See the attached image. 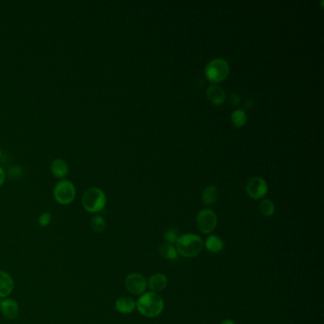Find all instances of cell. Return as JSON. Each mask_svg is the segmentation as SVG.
<instances>
[{"label": "cell", "instance_id": "6da1fadb", "mask_svg": "<svg viewBox=\"0 0 324 324\" xmlns=\"http://www.w3.org/2000/svg\"><path fill=\"white\" fill-rule=\"evenodd\" d=\"M165 308V302L163 298L153 292H148L141 295L136 302V309L143 317L153 318L160 316Z\"/></svg>", "mask_w": 324, "mask_h": 324}, {"label": "cell", "instance_id": "7a4b0ae2", "mask_svg": "<svg viewBox=\"0 0 324 324\" xmlns=\"http://www.w3.org/2000/svg\"><path fill=\"white\" fill-rule=\"evenodd\" d=\"M175 247L179 255L184 258H195L204 249V241L196 234H184L178 238Z\"/></svg>", "mask_w": 324, "mask_h": 324}, {"label": "cell", "instance_id": "3957f363", "mask_svg": "<svg viewBox=\"0 0 324 324\" xmlns=\"http://www.w3.org/2000/svg\"><path fill=\"white\" fill-rule=\"evenodd\" d=\"M106 204V198L102 189L91 188L87 189L82 197V205L90 213L102 211Z\"/></svg>", "mask_w": 324, "mask_h": 324}, {"label": "cell", "instance_id": "277c9868", "mask_svg": "<svg viewBox=\"0 0 324 324\" xmlns=\"http://www.w3.org/2000/svg\"><path fill=\"white\" fill-rule=\"evenodd\" d=\"M230 68L228 63L223 58H215L207 63L204 68V76L211 83H219L226 80Z\"/></svg>", "mask_w": 324, "mask_h": 324}, {"label": "cell", "instance_id": "5b68a950", "mask_svg": "<svg viewBox=\"0 0 324 324\" xmlns=\"http://www.w3.org/2000/svg\"><path fill=\"white\" fill-rule=\"evenodd\" d=\"M75 185L68 180H62L56 184L53 189V195L56 202L60 204H68L73 203L76 198Z\"/></svg>", "mask_w": 324, "mask_h": 324}, {"label": "cell", "instance_id": "8992f818", "mask_svg": "<svg viewBox=\"0 0 324 324\" xmlns=\"http://www.w3.org/2000/svg\"><path fill=\"white\" fill-rule=\"evenodd\" d=\"M217 222L218 219L216 213L208 208L201 210L197 215V227L202 233H212L217 226Z\"/></svg>", "mask_w": 324, "mask_h": 324}, {"label": "cell", "instance_id": "52a82bcc", "mask_svg": "<svg viewBox=\"0 0 324 324\" xmlns=\"http://www.w3.org/2000/svg\"><path fill=\"white\" fill-rule=\"evenodd\" d=\"M148 287L146 277L139 273H131L125 279V288L128 293L134 296L143 295Z\"/></svg>", "mask_w": 324, "mask_h": 324}, {"label": "cell", "instance_id": "ba28073f", "mask_svg": "<svg viewBox=\"0 0 324 324\" xmlns=\"http://www.w3.org/2000/svg\"><path fill=\"white\" fill-rule=\"evenodd\" d=\"M245 190L250 198L254 200H260L267 194L268 187L266 182L262 177L255 176L250 178L246 183Z\"/></svg>", "mask_w": 324, "mask_h": 324}, {"label": "cell", "instance_id": "9c48e42d", "mask_svg": "<svg viewBox=\"0 0 324 324\" xmlns=\"http://www.w3.org/2000/svg\"><path fill=\"white\" fill-rule=\"evenodd\" d=\"M0 310L6 318L15 319L19 314V305L13 299H4L0 302Z\"/></svg>", "mask_w": 324, "mask_h": 324}, {"label": "cell", "instance_id": "30bf717a", "mask_svg": "<svg viewBox=\"0 0 324 324\" xmlns=\"http://www.w3.org/2000/svg\"><path fill=\"white\" fill-rule=\"evenodd\" d=\"M206 96L209 102L215 106L223 105L226 98V92L218 85H210L207 88Z\"/></svg>", "mask_w": 324, "mask_h": 324}, {"label": "cell", "instance_id": "8fae6325", "mask_svg": "<svg viewBox=\"0 0 324 324\" xmlns=\"http://www.w3.org/2000/svg\"><path fill=\"white\" fill-rule=\"evenodd\" d=\"M15 287L14 279L7 272L0 270V299H7Z\"/></svg>", "mask_w": 324, "mask_h": 324}, {"label": "cell", "instance_id": "7c38bea8", "mask_svg": "<svg viewBox=\"0 0 324 324\" xmlns=\"http://www.w3.org/2000/svg\"><path fill=\"white\" fill-rule=\"evenodd\" d=\"M167 285V278L164 274L156 273L152 275L148 280V287L150 288L151 292L157 293L164 291Z\"/></svg>", "mask_w": 324, "mask_h": 324}, {"label": "cell", "instance_id": "4fadbf2b", "mask_svg": "<svg viewBox=\"0 0 324 324\" xmlns=\"http://www.w3.org/2000/svg\"><path fill=\"white\" fill-rule=\"evenodd\" d=\"M115 309L121 314H130L136 309V302L129 297H121L115 302Z\"/></svg>", "mask_w": 324, "mask_h": 324}, {"label": "cell", "instance_id": "5bb4252c", "mask_svg": "<svg viewBox=\"0 0 324 324\" xmlns=\"http://www.w3.org/2000/svg\"><path fill=\"white\" fill-rule=\"evenodd\" d=\"M204 246L208 252L215 254V253H220L224 250L225 243L218 236L211 235L206 239V241H204Z\"/></svg>", "mask_w": 324, "mask_h": 324}, {"label": "cell", "instance_id": "9a60e30c", "mask_svg": "<svg viewBox=\"0 0 324 324\" xmlns=\"http://www.w3.org/2000/svg\"><path fill=\"white\" fill-rule=\"evenodd\" d=\"M219 192L218 189L215 187L210 186L207 187L204 189L203 193H202V201L205 205L210 206L214 204H216V202L218 201Z\"/></svg>", "mask_w": 324, "mask_h": 324}, {"label": "cell", "instance_id": "2e32d148", "mask_svg": "<svg viewBox=\"0 0 324 324\" xmlns=\"http://www.w3.org/2000/svg\"><path fill=\"white\" fill-rule=\"evenodd\" d=\"M51 169L53 175L58 178H64L68 172V165L62 159H55L52 163Z\"/></svg>", "mask_w": 324, "mask_h": 324}, {"label": "cell", "instance_id": "e0dca14e", "mask_svg": "<svg viewBox=\"0 0 324 324\" xmlns=\"http://www.w3.org/2000/svg\"><path fill=\"white\" fill-rule=\"evenodd\" d=\"M159 252L162 255L163 258H165L166 260L168 261H175L178 259V252L176 250V247L173 244H169V243H163L160 245Z\"/></svg>", "mask_w": 324, "mask_h": 324}, {"label": "cell", "instance_id": "ac0fdd59", "mask_svg": "<svg viewBox=\"0 0 324 324\" xmlns=\"http://www.w3.org/2000/svg\"><path fill=\"white\" fill-rule=\"evenodd\" d=\"M246 121H247L246 113L241 109H238V110L234 111L231 114V122L236 128L243 127L245 125Z\"/></svg>", "mask_w": 324, "mask_h": 324}, {"label": "cell", "instance_id": "d6986e66", "mask_svg": "<svg viewBox=\"0 0 324 324\" xmlns=\"http://www.w3.org/2000/svg\"><path fill=\"white\" fill-rule=\"evenodd\" d=\"M260 212L263 216L265 217H271L274 215L275 210H276V207H275V204L272 202L271 200H268V199H264L261 204H260Z\"/></svg>", "mask_w": 324, "mask_h": 324}, {"label": "cell", "instance_id": "ffe728a7", "mask_svg": "<svg viewBox=\"0 0 324 324\" xmlns=\"http://www.w3.org/2000/svg\"><path fill=\"white\" fill-rule=\"evenodd\" d=\"M106 220L100 215H95L91 220V229L95 233H102L106 229Z\"/></svg>", "mask_w": 324, "mask_h": 324}, {"label": "cell", "instance_id": "44dd1931", "mask_svg": "<svg viewBox=\"0 0 324 324\" xmlns=\"http://www.w3.org/2000/svg\"><path fill=\"white\" fill-rule=\"evenodd\" d=\"M179 230L175 227H170L168 229H166L164 233V240L166 241V243L169 244H175L176 241L179 238Z\"/></svg>", "mask_w": 324, "mask_h": 324}, {"label": "cell", "instance_id": "7402d4cb", "mask_svg": "<svg viewBox=\"0 0 324 324\" xmlns=\"http://www.w3.org/2000/svg\"><path fill=\"white\" fill-rule=\"evenodd\" d=\"M51 221H52V215L49 212H43L38 218V224L39 226L45 227L50 225Z\"/></svg>", "mask_w": 324, "mask_h": 324}, {"label": "cell", "instance_id": "603a6c76", "mask_svg": "<svg viewBox=\"0 0 324 324\" xmlns=\"http://www.w3.org/2000/svg\"><path fill=\"white\" fill-rule=\"evenodd\" d=\"M23 174V169L20 166H13L9 170V175L12 178H16L18 176H21Z\"/></svg>", "mask_w": 324, "mask_h": 324}, {"label": "cell", "instance_id": "cb8c5ba5", "mask_svg": "<svg viewBox=\"0 0 324 324\" xmlns=\"http://www.w3.org/2000/svg\"><path fill=\"white\" fill-rule=\"evenodd\" d=\"M231 104L234 106H238L240 104V97H239V95L237 93H233L231 95Z\"/></svg>", "mask_w": 324, "mask_h": 324}, {"label": "cell", "instance_id": "d4e9b609", "mask_svg": "<svg viewBox=\"0 0 324 324\" xmlns=\"http://www.w3.org/2000/svg\"><path fill=\"white\" fill-rule=\"evenodd\" d=\"M5 177H6V175H5L3 168L0 167V187L3 185V183L5 181Z\"/></svg>", "mask_w": 324, "mask_h": 324}, {"label": "cell", "instance_id": "484cf974", "mask_svg": "<svg viewBox=\"0 0 324 324\" xmlns=\"http://www.w3.org/2000/svg\"><path fill=\"white\" fill-rule=\"evenodd\" d=\"M254 105V101L253 100H251V99H248V100H246L245 102H244V106L246 107V109H251L252 106Z\"/></svg>", "mask_w": 324, "mask_h": 324}, {"label": "cell", "instance_id": "4316f807", "mask_svg": "<svg viewBox=\"0 0 324 324\" xmlns=\"http://www.w3.org/2000/svg\"><path fill=\"white\" fill-rule=\"evenodd\" d=\"M220 324H236L234 322L233 320H230V319H226V320H223Z\"/></svg>", "mask_w": 324, "mask_h": 324}, {"label": "cell", "instance_id": "83f0119b", "mask_svg": "<svg viewBox=\"0 0 324 324\" xmlns=\"http://www.w3.org/2000/svg\"><path fill=\"white\" fill-rule=\"evenodd\" d=\"M0 157H1V150H0Z\"/></svg>", "mask_w": 324, "mask_h": 324}]
</instances>
